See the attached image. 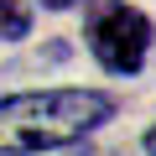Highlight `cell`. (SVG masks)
I'll list each match as a JSON object with an SVG mask.
<instances>
[{"instance_id": "cell-1", "label": "cell", "mask_w": 156, "mask_h": 156, "mask_svg": "<svg viewBox=\"0 0 156 156\" xmlns=\"http://www.w3.org/2000/svg\"><path fill=\"white\" fill-rule=\"evenodd\" d=\"M115 115V99L99 89H47L0 99V156L16 151H57L94 135Z\"/></svg>"}, {"instance_id": "cell-2", "label": "cell", "mask_w": 156, "mask_h": 156, "mask_svg": "<svg viewBox=\"0 0 156 156\" xmlns=\"http://www.w3.org/2000/svg\"><path fill=\"white\" fill-rule=\"evenodd\" d=\"M89 47L109 73H135L151 52V21L135 5H120V0H94L89 11Z\"/></svg>"}, {"instance_id": "cell-3", "label": "cell", "mask_w": 156, "mask_h": 156, "mask_svg": "<svg viewBox=\"0 0 156 156\" xmlns=\"http://www.w3.org/2000/svg\"><path fill=\"white\" fill-rule=\"evenodd\" d=\"M26 31H31L26 0H0V42H21Z\"/></svg>"}, {"instance_id": "cell-4", "label": "cell", "mask_w": 156, "mask_h": 156, "mask_svg": "<svg viewBox=\"0 0 156 156\" xmlns=\"http://www.w3.org/2000/svg\"><path fill=\"white\" fill-rule=\"evenodd\" d=\"M140 146H146V156H156V125L146 130V140H140Z\"/></svg>"}, {"instance_id": "cell-5", "label": "cell", "mask_w": 156, "mask_h": 156, "mask_svg": "<svg viewBox=\"0 0 156 156\" xmlns=\"http://www.w3.org/2000/svg\"><path fill=\"white\" fill-rule=\"evenodd\" d=\"M47 11H68V5H78V0H42Z\"/></svg>"}, {"instance_id": "cell-6", "label": "cell", "mask_w": 156, "mask_h": 156, "mask_svg": "<svg viewBox=\"0 0 156 156\" xmlns=\"http://www.w3.org/2000/svg\"><path fill=\"white\" fill-rule=\"evenodd\" d=\"M83 156H104V151H83Z\"/></svg>"}]
</instances>
